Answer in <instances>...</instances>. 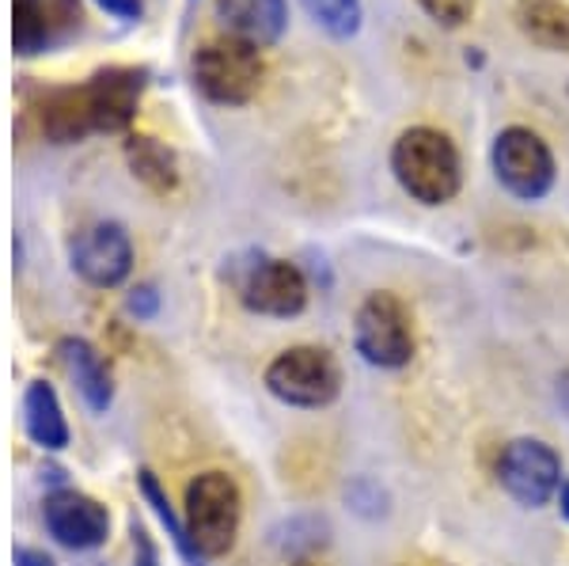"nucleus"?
<instances>
[{
    "mask_svg": "<svg viewBox=\"0 0 569 566\" xmlns=\"http://www.w3.org/2000/svg\"><path fill=\"white\" fill-rule=\"evenodd\" d=\"M80 23L77 0H16L12 8V42L20 58H34L53 42L61 27Z\"/></svg>",
    "mask_w": 569,
    "mask_h": 566,
    "instance_id": "obj_12",
    "label": "nucleus"
},
{
    "mask_svg": "<svg viewBox=\"0 0 569 566\" xmlns=\"http://www.w3.org/2000/svg\"><path fill=\"white\" fill-rule=\"evenodd\" d=\"M16 566H53V563L46 559L42 552H31V547H20V552H16Z\"/></svg>",
    "mask_w": 569,
    "mask_h": 566,
    "instance_id": "obj_24",
    "label": "nucleus"
},
{
    "mask_svg": "<svg viewBox=\"0 0 569 566\" xmlns=\"http://www.w3.org/2000/svg\"><path fill=\"white\" fill-rule=\"evenodd\" d=\"M426 8V16L440 27H463L475 16V4L479 0H418Z\"/></svg>",
    "mask_w": 569,
    "mask_h": 566,
    "instance_id": "obj_20",
    "label": "nucleus"
},
{
    "mask_svg": "<svg viewBox=\"0 0 569 566\" xmlns=\"http://www.w3.org/2000/svg\"><path fill=\"white\" fill-rule=\"evenodd\" d=\"M144 80H149V72L130 69V66L99 69L96 77L84 80V99H88V115H91L96 133H114L133 122Z\"/></svg>",
    "mask_w": 569,
    "mask_h": 566,
    "instance_id": "obj_9",
    "label": "nucleus"
},
{
    "mask_svg": "<svg viewBox=\"0 0 569 566\" xmlns=\"http://www.w3.org/2000/svg\"><path fill=\"white\" fill-rule=\"evenodd\" d=\"M493 176L512 198L539 202L555 187V157L539 133L525 130V126H509L493 141Z\"/></svg>",
    "mask_w": 569,
    "mask_h": 566,
    "instance_id": "obj_6",
    "label": "nucleus"
},
{
    "mask_svg": "<svg viewBox=\"0 0 569 566\" xmlns=\"http://www.w3.org/2000/svg\"><path fill=\"white\" fill-rule=\"evenodd\" d=\"M353 346L376 369H402L415 358V327L410 312L395 294H372L357 308Z\"/></svg>",
    "mask_w": 569,
    "mask_h": 566,
    "instance_id": "obj_5",
    "label": "nucleus"
},
{
    "mask_svg": "<svg viewBox=\"0 0 569 566\" xmlns=\"http://www.w3.org/2000/svg\"><path fill=\"white\" fill-rule=\"evenodd\" d=\"M217 20L232 39L266 50L281 39L289 12H284V0H217Z\"/></svg>",
    "mask_w": 569,
    "mask_h": 566,
    "instance_id": "obj_13",
    "label": "nucleus"
},
{
    "mask_svg": "<svg viewBox=\"0 0 569 566\" xmlns=\"http://www.w3.org/2000/svg\"><path fill=\"white\" fill-rule=\"evenodd\" d=\"M34 115H39L42 137H46V141H53V145H72V141H80V137L96 133V126H91V115H88L84 85H77V88H50L39 99Z\"/></svg>",
    "mask_w": 569,
    "mask_h": 566,
    "instance_id": "obj_14",
    "label": "nucleus"
},
{
    "mask_svg": "<svg viewBox=\"0 0 569 566\" xmlns=\"http://www.w3.org/2000/svg\"><path fill=\"white\" fill-rule=\"evenodd\" d=\"M395 566H410V563H395Z\"/></svg>",
    "mask_w": 569,
    "mask_h": 566,
    "instance_id": "obj_28",
    "label": "nucleus"
},
{
    "mask_svg": "<svg viewBox=\"0 0 569 566\" xmlns=\"http://www.w3.org/2000/svg\"><path fill=\"white\" fill-rule=\"evenodd\" d=\"M300 4L335 39H353L361 31V0H300Z\"/></svg>",
    "mask_w": 569,
    "mask_h": 566,
    "instance_id": "obj_19",
    "label": "nucleus"
},
{
    "mask_svg": "<svg viewBox=\"0 0 569 566\" xmlns=\"http://www.w3.org/2000/svg\"><path fill=\"white\" fill-rule=\"evenodd\" d=\"M289 566H327V563L319 559V555H297V559H292Z\"/></svg>",
    "mask_w": 569,
    "mask_h": 566,
    "instance_id": "obj_27",
    "label": "nucleus"
},
{
    "mask_svg": "<svg viewBox=\"0 0 569 566\" xmlns=\"http://www.w3.org/2000/svg\"><path fill=\"white\" fill-rule=\"evenodd\" d=\"M266 77L262 53L232 34L209 39L194 53V85L206 99L224 107H240L247 99L259 96Z\"/></svg>",
    "mask_w": 569,
    "mask_h": 566,
    "instance_id": "obj_4",
    "label": "nucleus"
},
{
    "mask_svg": "<svg viewBox=\"0 0 569 566\" xmlns=\"http://www.w3.org/2000/svg\"><path fill=\"white\" fill-rule=\"evenodd\" d=\"M517 27L543 50H569V4L562 0H517Z\"/></svg>",
    "mask_w": 569,
    "mask_h": 566,
    "instance_id": "obj_16",
    "label": "nucleus"
},
{
    "mask_svg": "<svg viewBox=\"0 0 569 566\" xmlns=\"http://www.w3.org/2000/svg\"><path fill=\"white\" fill-rule=\"evenodd\" d=\"M498 479L505 487V495L528 509L547 506L550 498H558L562 487V460L550 449L547 441L536 437H517L509 441L498 456Z\"/></svg>",
    "mask_w": 569,
    "mask_h": 566,
    "instance_id": "obj_7",
    "label": "nucleus"
},
{
    "mask_svg": "<svg viewBox=\"0 0 569 566\" xmlns=\"http://www.w3.org/2000/svg\"><path fill=\"white\" fill-rule=\"evenodd\" d=\"M126 160H130L133 176L152 187L156 195H168L176 190L179 182V171H176V157H171L168 145H160L156 137H144V133H133L126 141Z\"/></svg>",
    "mask_w": 569,
    "mask_h": 566,
    "instance_id": "obj_18",
    "label": "nucleus"
},
{
    "mask_svg": "<svg viewBox=\"0 0 569 566\" xmlns=\"http://www.w3.org/2000/svg\"><path fill=\"white\" fill-rule=\"evenodd\" d=\"M558 404H562V410L569 415V369L558 377Z\"/></svg>",
    "mask_w": 569,
    "mask_h": 566,
    "instance_id": "obj_25",
    "label": "nucleus"
},
{
    "mask_svg": "<svg viewBox=\"0 0 569 566\" xmlns=\"http://www.w3.org/2000/svg\"><path fill=\"white\" fill-rule=\"evenodd\" d=\"M133 547H137V566H156V547L144 528H133Z\"/></svg>",
    "mask_w": 569,
    "mask_h": 566,
    "instance_id": "obj_23",
    "label": "nucleus"
},
{
    "mask_svg": "<svg viewBox=\"0 0 569 566\" xmlns=\"http://www.w3.org/2000/svg\"><path fill=\"white\" fill-rule=\"evenodd\" d=\"M69 255H72V270L99 289L122 286L133 270V244L126 236V228L114 221H99L88 225L84 232H77Z\"/></svg>",
    "mask_w": 569,
    "mask_h": 566,
    "instance_id": "obj_8",
    "label": "nucleus"
},
{
    "mask_svg": "<svg viewBox=\"0 0 569 566\" xmlns=\"http://www.w3.org/2000/svg\"><path fill=\"white\" fill-rule=\"evenodd\" d=\"M240 487L224 471H201L187 487V540L198 559H220L240 533Z\"/></svg>",
    "mask_w": 569,
    "mask_h": 566,
    "instance_id": "obj_2",
    "label": "nucleus"
},
{
    "mask_svg": "<svg viewBox=\"0 0 569 566\" xmlns=\"http://www.w3.org/2000/svg\"><path fill=\"white\" fill-rule=\"evenodd\" d=\"M46 528L58 544L72 552H91L107 540L110 517L96 498L77 495V490H61V495L46 498Z\"/></svg>",
    "mask_w": 569,
    "mask_h": 566,
    "instance_id": "obj_11",
    "label": "nucleus"
},
{
    "mask_svg": "<svg viewBox=\"0 0 569 566\" xmlns=\"http://www.w3.org/2000/svg\"><path fill=\"white\" fill-rule=\"evenodd\" d=\"M126 305H130V312H133L137 319H149V316H156V305H160V297H156V289H152V286H141V289H133Z\"/></svg>",
    "mask_w": 569,
    "mask_h": 566,
    "instance_id": "obj_21",
    "label": "nucleus"
},
{
    "mask_svg": "<svg viewBox=\"0 0 569 566\" xmlns=\"http://www.w3.org/2000/svg\"><path fill=\"white\" fill-rule=\"evenodd\" d=\"M96 4L114 16V20H141V0H96Z\"/></svg>",
    "mask_w": 569,
    "mask_h": 566,
    "instance_id": "obj_22",
    "label": "nucleus"
},
{
    "mask_svg": "<svg viewBox=\"0 0 569 566\" xmlns=\"http://www.w3.org/2000/svg\"><path fill=\"white\" fill-rule=\"evenodd\" d=\"M58 350H61V361H66L69 377L77 380L84 404L91 410H107L114 388H110V369H107L103 354H99L96 346L84 342V339H61Z\"/></svg>",
    "mask_w": 569,
    "mask_h": 566,
    "instance_id": "obj_15",
    "label": "nucleus"
},
{
    "mask_svg": "<svg viewBox=\"0 0 569 566\" xmlns=\"http://www.w3.org/2000/svg\"><path fill=\"white\" fill-rule=\"evenodd\" d=\"M240 297L251 312L259 316H300L308 305V281L292 262L284 259H262L259 267H251V274L243 278Z\"/></svg>",
    "mask_w": 569,
    "mask_h": 566,
    "instance_id": "obj_10",
    "label": "nucleus"
},
{
    "mask_svg": "<svg viewBox=\"0 0 569 566\" xmlns=\"http://www.w3.org/2000/svg\"><path fill=\"white\" fill-rule=\"evenodd\" d=\"M558 509H562V517L569 522V479H562V487H558Z\"/></svg>",
    "mask_w": 569,
    "mask_h": 566,
    "instance_id": "obj_26",
    "label": "nucleus"
},
{
    "mask_svg": "<svg viewBox=\"0 0 569 566\" xmlns=\"http://www.w3.org/2000/svg\"><path fill=\"white\" fill-rule=\"evenodd\" d=\"M23 426L31 434V441L42 445V449H66L69 445V426L66 415H61L58 391L42 385V380H34L23 396Z\"/></svg>",
    "mask_w": 569,
    "mask_h": 566,
    "instance_id": "obj_17",
    "label": "nucleus"
},
{
    "mask_svg": "<svg viewBox=\"0 0 569 566\" xmlns=\"http://www.w3.org/2000/svg\"><path fill=\"white\" fill-rule=\"evenodd\" d=\"M266 391L284 407L319 410L342 391V369L323 346H292L266 365Z\"/></svg>",
    "mask_w": 569,
    "mask_h": 566,
    "instance_id": "obj_3",
    "label": "nucleus"
},
{
    "mask_svg": "<svg viewBox=\"0 0 569 566\" xmlns=\"http://www.w3.org/2000/svg\"><path fill=\"white\" fill-rule=\"evenodd\" d=\"M391 171L399 187L421 206H445L460 195L463 168L452 137L433 126H415L399 133L391 149Z\"/></svg>",
    "mask_w": 569,
    "mask_h": 566,
    "instance_id": "obj_1",
    "label": "nucleus"
}]
</instances>
